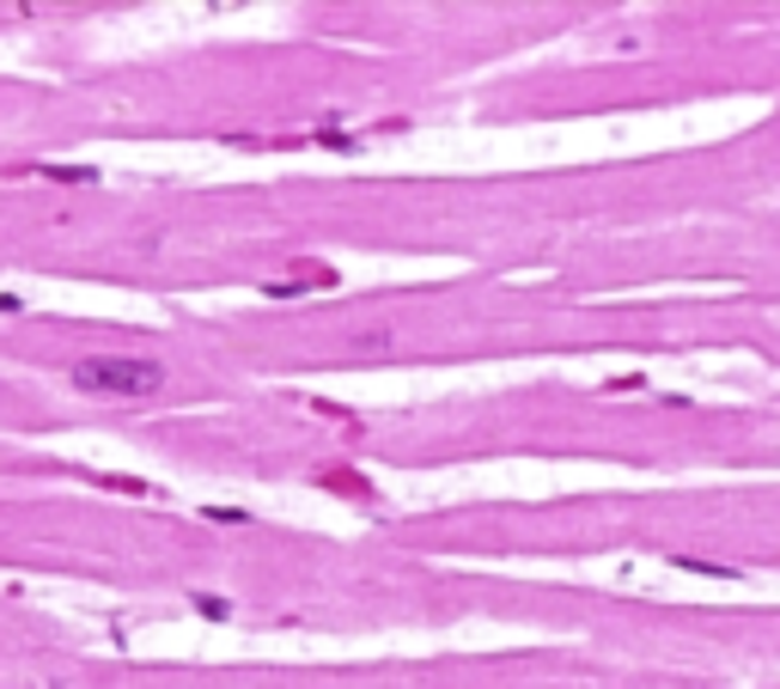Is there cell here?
<instances>
[{
    "label": "cell",
    "mask_w": 780,
    "mask_h": 689,
    "mask_svg": "<svg viewBox=\"0 0 780 689\" xmlns=\"http://www.w3.org/2000/svg\"><path fill=\"white\" fill-rule=\"evenodd\" d=\"M25 299H13V293H0V311H18Z\"/></svg>",
    "instance_id": "obj_3"
},
{
    "label": "cell",
    "mask_w": 780,
    "mask_h": 689,
    "mask_svg": "<svg viewBox=\"0 0 780 689\" xmlns=\"http://www.w3.org/2000/svg\"><path fill=\"white\" fill-rule=\"evenodd\" d=\"M318 287H336V269H299L287 281H269V299H299V293H318Z\"/></svg>",
    "instance_id": "obj_2"
},
{
    "label": "cell",
    "mask_w": 780,
    "mask_h": 689,
    "mask_svg": "<svg viewBox=\"0 0 780 689\" xmlns=\"http://www.w3.org/2000/svg\"><path fill=\"white\" fill-rule=\"evenodd\" d=\"M67 379H74V391L104 403H140L165 391V367L147 360V354H86V360H74Z\"/></svg>",
    "instance_id": "obj_1"
}]
</instances>
